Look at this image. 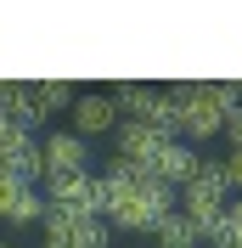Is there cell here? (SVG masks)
Returning a JSON list of instances; mask_svg holds the SVG:
<instances>
[{
	"label": "cell",
	"instance_id": "cell-17",
	"mask_svg": "<svg viewBox=\"0 0 242 248\" xmlns=\"http://www.w3.org/2000/svg\"><path fill=\"white\" fill-rule=\"evenodd\" d=\"M231 226L242 232V198H231Z\"/></svg>",
	"mask_w": 242,
	"mask_h": 248
},
{
	"label": "cell",
	"instance_id": "cell-9",
	"mask_svg": "<svg viewBox=\"0 0 242 248\" xmlns=\"http://www.w3.org/2000/svg\"><path fill=\"white\" fill-rule=\"evenodd\" d=\"M197 164H203V158H197V147H192V141H181V136H175V141H164V153H158V158H152V181H164V186H175V192H181V186L186 181H192V175H197Z\"/></svg>",
	"mask_w": 242,
	"mask_h": 248
},
{
	"label": "cell",
	"instance_id": "cell-4",
	"mask_svg": "<svg viewBox=\"0 0 242 248\" xmlns=\"http://www.w3.org/2000/svg\"><path fill=\"white\" fill-rule=\"evenodd\" d=\"M0 170H12L17 181H29V186L45 181V153H40L34 130H23V124H12V119H0Z\"/></svg>",
	"mask_w": 242,
	"mask_h": 248
},
{
	"label": "cell",
	"instance_id": "cell-11",
	"mask_svg": "<svg viewBox=\"0 0 242 248\" xmlns=\"http://www.w3.org/2000/svg\"><path fill=\"white\" fill-rule=\"evenodd\" d=\"M152 243H158V248H203V232L175 209V215H164L158 226H152Z\"/></svg>",
	"mask_w": 242,
	"mask_h": 248
},
{
	"label": "cell",
	"instance_id": "cell-7",
	"mask_svg": "<svg viewBox=\"0 0 242 248\" xmlns=\"http://www.w3.org/2000/svg\"><path fill=\"white\" fill-rule=\"evenodd\" d=\"M40 153H45V175H91V141L79 130H51Z\"/></svg>",
	"mask_w": 242,
	"mask_h": 248
},
{
	"label": "cell",
	"instance_id": "cell-16",
	"mask_svg": "<svg viewBox=\"0 0 242 248\" xmlns=\"http://www.w3.org/2000/svg\"><path fill=\"white\" fill-rule=\"evenodd\" d=\"M226 147H237V153H242V108L226 119Z\"/></svg>",
	"mask_w": 242,
	"mask_h": 248
},
{
	"label": "cell",
	"instance_id": "cell-5",
	"mask_svg": "<svg viewBox=\"0 0 242 248\" xmlns=\"http://www.w3.org/2000/svg\"><path fill=\"white\" fill-rule=\"evenodd\" d=\"M164 141H175V136L152 130V124H130V119H124L119 130H113V164H124V170H136V175H147V170H152V158L164 153Z\"/></svg>",
	"mask_w": 242,
	"mask_h": 248
},
{
	"label": "cell",
	"instance_id": "cell-13",
	"mask_svg": "<svg viewBox=\"0 0 242 248\" xmlns=\"http://www.w3.org/2000/svg\"><path fill=\"white\" fill-rule=\"evenodd\" d=\"M45 215H51V198L40 192V186H23V198H17V209H12V220H6V226L29 232V226H45Z\"/></svg>",
	"mask_w": 242,
	"mask_h": 248
},
{
	"label": "cell",
	"instance_id": "cell-8",
	"mask_svg": "<svg viewBox=\"0 0 242 248\" xmlns=\"http://www.w3.org/2000/svg\"><path fill=\"white\" fill-rule=\"evenodd\" d=\"M119 102H113V91H79V102H74V130L85 141H96V136H113L119 130Z\"/></svg>",
	"mask_w": 242,
	"mask_h": 248
},
{
	"label": "cell",
	"instance_id": "cell-14",
	"mask_svg": "<svg viewBox=\"0 0 242 248\" xmlns=\"http://www.w3.org/2000/svg\"><path fill=\"white\" fill-rule=\"evenodd\" d=\"M23 186H29V181H17L12 170H0V220H12L17 198H23Z\"/></svg>",
	"mask_w": 242,
	"mask_h": 248
},
{
	"label": "cell",
	"instance_id": "cell-12",
	"mask_svg": "<svg viewBox=\"0 0 242 248\" xmlns=\"http://www.w3.org/2000/svg\"><path fill=\"white\" fill-rule=\"evenodd\" d=\"M74 102H79V91L68 85V79H40L34 85V108H40V119H51V113H74Z\"/></svg>",
	"mask_w": 242,
	"mask_h": 248
},
{
	"label": "cell",
	"instance_id": "cell-1",
	"mask_svg": "<svg viewBox=\"0 0 242 248\" xmlns=\"http://www.w3.org/2000/svg\"><path fill=\"white\" fill-rule=\"evenodd\" d=\"M96 181H102V220L113 232H130V237L147 232L152 237L158 220L181 209V192L175 186L152 181V175H136V170H124V164H107Z\"/></svg>",
	"mask_w": 242,
	"mask_h": 248
},
{
	"label": "cell",
	"instance_id": "cell-6",
	"mask_svg": "<svg viewBox=\"0 0 242 248\" xmlns=\"http://www.w3.org/2000/svg\"><path fill=\"white\" fill-rule=\"evenodd\" d=\"M40 192L62 215H102V181L96 175H45Z\"/></svg>",
	"mask_w": 242,
	"mask_h": 248
},
{
	"label": "cell",
	"instance_id": "cell-15",
	"mask_svg": "<svg viewBox=\"0 0 242 248\" xmlns=\"http://www.w3.org/2000/svg\"><path fill=\"white\" fill-rule=\"evenodd\" d=\"M220 164H226V181H231V192H242V153L231 147V153L220 158Z\"/></svg>",
	"mask_w": 242,
	"mask_h": 248
},
{
	"label": "cell",
	"instance_id": "cell-3",
	"mask_svg": "<svg viewBox=\"0 0 242 248\" xmlns=\"http://www.w3.org/2000/svg\"><path fill=\"white\" fill-rule=\"evenodd\" d=\"M169 96L181 102V141H209V136H226V113L214 108L209 96H203V85H169Z\"/></svg>",
	"mask_w": 242,
	"mask_h": 248
},
{
	"label": "cell",
	"instance_id": "cell-18",
	"mask_svg": "<svg viewBox=\"0 0 242 248\" xmlns=\"http://www.w3.org/2000/svg\"><path fill=\"white\" fill-rule=\"evenodd\" d=\"M0 248H23V243H0Z\"/></svg>",
	"mask_w": 242,
	"mask_h": 248
},
{
	"label": "cell",
	"instance_id": "cell-10",
	"mask_svg": "<svg viewBox=\"0 0 242 248\" xmlns=\"http://www.w3.org/2000/svg\"><path fill=\"white\" fill-rule=\"evenodd\" d=\"M0 119L23 124V130H34L40 119V108H34V85H12V79H0Z\"/></svg>",
	"mask_w": 242,
	"mask_h": 248
},
{
	"label": "cell",
	"instance_id": "cell-2",
	"mask_svg": "<svg viewBox=\"0 0 242 248\" xmlns=\"http://www.w3.org/2000/svg\"><path fill=\"white\" fill-rule=\"evenodd\" d=\"M113 243V226L102 215H62L51 209L45 226H40V248H107Z\"/></svg>",
	"mask_w": 242,
	"mask_h": 248
}]
</instances>
